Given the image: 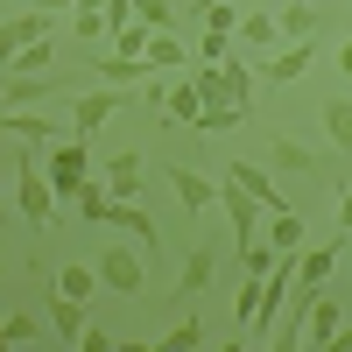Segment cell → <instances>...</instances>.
<instances>
[{"label": "cell", "instance_id": "obj_34", "mask_svg": "<svg viewBox=\"0 0 352 352\" xmlns=\"http://www.w3.org/2000/svg\"><path fill=\"white\" fill-rule=\"evenodd\" d=\"M338 71H345V78H352V43H345V50H338Z\"/></svg>", "mask_w": 352, "mask_h": 352}, {"label": "cell", "instance_id": "obj_32", "mask_svg": "<svg viewBox=\"0 0 352 352\" xmlns=\"http://www.w3.org/2000/svg\"><path fill=\"white\" fill-rule=\"evenodd\" d=\"M134 8H141V21H148V28H169V0H134Z\"/></svg>", "mask_w": 352, "mask_h": 352}, {"label": "cell", "instance_id": "obj_19", "mask_svg": "<svg viewBox=\"0 0 352 352\" xmlns=\"http://www.w3.org/2000/svg\"><path fill=\"white\" fill-rule=\"evenodd\" d=\"M275 36H282V21H275L268 8H247V14H240V43H247V50H268Z\"/></svg>", "mask_w": 352, "mask_h": 352}, {"label": "cell", "instance_id": "obj_26", "mask_svg": "<svg viewBox=\"0 0 352 352\" xmlns=\"http://www.w3.org/2000/svg\"><path fill=\"white\" fill-rule=\"evenodd\" d=\"M268 240H275L282 254H296V247H303V219H296V212H275V219H268Z\"/></svg>", "mask_w": 352, "mask_h": 352}, {"label": "cell", "instance_id": "obj_20", "mask_svg": "<svg viewBox=\"0 0 352 352\" xmlns=\"http://www.w3.org/2000/svg\"><path fill=\"white\" fill-rule=\"evenodd\" d=\"M303 331H310V345H331V338L345 331V324H338V303H331V296H317V303H310V324H303Z\"/></svg>", "mask_w": 352, "mask_h": 352}, {"label": "cell", "instance_id": "obj_30", "mask_svg": "<svg viewBox=\"0 0 352 352\" xmlns=\"http://www.w3.org/2000/svg\"><path fill=\"white\" fill-rule=\"evenodd\" d=\"M43 64H50V36L28 43V50H8V71H43Z\"/></svg>", "mask_w": 352, "mask_h": 352}, {"label": "cell", "instance_id": "obj_5", "mask_svg": "<svg viewBox=\"0 0 352 352\" xmlns=\"http://www.w3.org/2000/svg\"><path fill=\"white\" fill-rule=\"evenodd\" d=\"M310 64H317V43H289V50H275V56H261V78L268 85H296V78H310Z\"/></svg>", "mask_w": 352, "mask_h": 352}, {"label": "cell", "instance_id": "obj_9", "mask_svg": "<svg viewBox=\"0 0 352 352\" xmlns=\"http://www.w3.org/2000/svg\"><path fill=\"white\" fill-rule=\"evenodd\" d=\"M113 113H127V99H120V85H113V92H85V99H78V134L92 141V134H99V127L113 120Z\"/></svg>", "mask_w": 352, "mask_h": 352}, {"label": "cell", "instance_id": "obj_15", "mask_svg": "<svg viewBox=\"0 0 352 352\" xmlns=\"http://www.w3.org/2000/svg\"><path fill=\"white\" fill-rule=\"evenodd\" d=\"M50 289H64V296L92 303V289H106V282H99V261H71V268H56V282H50Z\"/></svg>", "mask_w": 352, "mask_h": 352}, {"label": "cell", "instance_id": "obj_18", "mask_svg": "<svg viewBox=\"0 0 352 352\" xmlns=\"http://www.w3.org/2000/svg\"><path fill=\"white\" fill-rule=\"evenodd\" d=\"M275 21H282V36H289V43H317V14L303 8V0H282Z\"/></svg>", "mask_w": 352, "mask_h": 352}, {"label": "cell", "instance_id": "obj_24", "mask_svg": "<svg viewBox=\"0 0 352 352\" xmlns=\"http://www.w3.org/2000/svg\"><path fill=\"white\" fill-rule=\"evenodd\" d=\"M148 64H155V71H184L190 56H184V43H176L169 28H155V43H148Z\"/></svg>", "mask_w": 352, "mask_h": 352}, {"label": "cell", "instance_id": "obj_13", "mask_svg": "<svg viewBox=\"0 0 352 352\" xmlns=\"http://www.w3.org/2000/svg\"><path fill=\"white\" fill-rule=\"evenodd\" d=\"M50 324H56V338H64V345H85V331H92V324H85V303L64 296V289L50 296Z\"/></svg>", "mask_w": 352, "mask_h": 352}, {"label": "cell", "instance_id": "obj_8", "mask_svg": "<svg viewBox=\"0 0 352 352\" xmlns=\"http://www.w3.org/2000/svg\"><path fill=\"white\" fill-rule=\"evenodd\" d=\"M106 226H120V232H134V240H141V254H162V232H155V219H148V204H113V219Z\"/></svg>", "mask_w": 352, "mask_h": 352}, {"label": "cell", "instance_id": "obj_25", "mask_svg": "<svg viewBox=\"0 0 352 352\" xmlns=\"http://www.w3.org/2000/svg\"><path fill=\"white\" fill-rule=\"evenodd\" d=\"M148 64H134V56H92V78H106V85H134Z\"/></svg>", "mask_w": 352, "mask_h": 352}, {"label": "cell", "instance_id": "obj_6", "mask_svg": "<svg viewBox=\"0 0 352 352\" xmlns=\"http://www.w3.org/2000/svg\"><path fill=\"white\" fill-rule=\"evenodd\" d=\"M169 184H176V197H184V212H212L219 204V184L197 162H169Z\"/></svg>", "mask_w": 352, "mask_h": 352}, {"label": "cell", "instance_id": "obj_16", "mask_svg": "<svg viewBox=\"0 0 352 352\" xmlns=\"http://www.w3.org/2000/svg\"><path fill=\"white\" fill-rule=\"evenodd\" d=\"M345 240H352V232H338L331 247H310V254H303V289H324V275L338 268V254H345Z\"/></svg>", "mask_w": 352, "mask_h": 352}, {"label": "cell", "instance_id": "obj_28", "mask_svg": "<svg viewBox=\"0 0 352 352\" xmlns=\"http://www.w3.org/2000/svg\"><path fill=\"white\" fill-rule=\"evenodd\" d=\"M226 64V85H232V99L240 106H254V71H247V56H219Z\"/></svg>", "mask_w": 352, "mask_h": 352}, {"label": "cell", "instance_id": "obj_22", "mask_svg": "<svg viewBox=\"0 0 352 352\" xmlns=\"http://www.w3.org/2000/svg\"><path fill=\"white\" fill-rule=\"evenodd\" d=\"M56 85L50 78H28V71H8V106H36V99H50Z\"/></svg>", "mask_w": 352, "mask_h": 352}, {"label": "cell", "instance_id": "obj_23", "mask_svg": "<svg viewBox=\"0 0 352 352\" xmlns=\"http://www.w3.org/2000/svg\"><path fill=\"white\" fill-rule=\"evenodd\" d=\"M282 169H296V176H310V169H324V162H317L310 148H303V141H289V134H275V148H268Z\"/></svg>", "mask_w": 352, "mask_h": 352}, {"label": "cell", "instance_id": "obj_12", "mask_svg": "<svg viewBox=\"0 0 352 352\" xmlns=\"http://www.w3.org/2000/svg\"><path fill=\"white\" fill-rule=\"evenodd\" d=\"M212 268H219V254H212V247H190V261H184V282H176V303H197L204 289H212Z\"/></svg>", "mask_w": 352, "mask_h": 352}, {"label": "cell", "instance_id": "obj_4", "mask_svg": "<svg viewBox=\"0 0 352 352\" xmlns=\"http://www.w3.org/2000/svg\"><path fill=\"white\" fill-rule=\"evenodd\" d=\"M219 204H226V219H232V232H240V247H254V240H268V219H261V212H268V204H261L247 184H232V176H226V190H219Z\"/></svg>", "mask_w": 352, "mask_h": 352}, {"label": "cell", "instance_id": "obj_27", "mask_svg": "<svg viewBox=\"0 0 352 352\" xmlns=\"http://www.w3.org/2000/svg\"><path fill=\"white\" fill-rule=\"evenodd\" d=\"M148 43L155 36H141V28H113V56H134V64H148ZM155 71V64H148Z\"/></svg>", "mask_w": 352, "mask_h": 352}, {"label": "cell", "instance_id": "obj_3", "mask_svg": "<svg viewBox=\"0 0 352 352\" xmlns=\"http://www.w3.org/2000/svg\"><path fill=\"white\" fill-rule=\"evenodd\" d=\"M50 184H56V197H78L85 184H92V141H64V148H50Z\"/></svg>", "mask_w": 352, "mask_h": 352}, {"label": "cell", "instance_id": "obj_21", "mask_svg": "<svg viewBox=\"0 0 352 352\" xmlns=\"http://www.w3.org/2000/svg\"><path fill=\"white\" fill-rule=\"evenodd\" d=\"M324 134H331L338 155H352V99H331L324 106Z\"/></svg>", "mask_w": 352, "mask_h": 352}, {"label": "cell", "instance_id": "obj_7", "mask_svg": "<svg viewBox=\"0 0 352 352\" xmlns=\"http://www.w3.org/2000/svg\"><path fill=\"white\" fill-rule=\"evenodd\" d=\"M169 127H204V92H197V78H169V113H162Z\"/></svg>", "mask_w": 352, "mask_h": 352}, {"label": "cell", "instance_id": "obj_11", "mask_svg": "<svg viewBox=\"0 0 352 352\" xmlns=\"http://www.w3.org/2000/svg\"><path fill=\"white\" fill-rule=\"evenodd\" d=\"M50 21H56V8H28V14H8V28H0V36H8V50H28V43H43L50 36Z\"/></svg>", "mask_w": 352, "mask_h": 352}, {"label": "cell", "instance_id": "obj_10", "mask_svg": "<svg viewBox=\"0 0 352 352\" xmlns=\"http://www.w3.org/2000/svg\"><path fill=\"white\" fill-rule=\"evenodd\" d=\"M226 176H232V184H247V190H254L261 204H268V219H275V212H289V197L275 190V176L261 169V162H226Z\"/></svg>", "mask_w": 352, "mask_h": 352}, {"label": "cell", "instance_id": "obj_33", "mask_svg": "<svg viewBox=\"0 0 352 352\" xmlns=\"http://www.w3.org/2000/svg\"><path fill=\"white\" fill-rule=\"evenodd\" d=\"M338 232H352V176H338Z\"/></svg>", "mask_w": 352, "mask_h": 352}, {"label": "cell", "instance_id": "obj_31", "mask_svg": "<svg viewBox=\"0 0 352 352\" xmlns=\"http://www.w3.org/2000/svg\"><path fill=\"white\" fill-rule=\"evenodd\" d=\"M36 338H43V331H36V317L14 310V317H8V345H36Z\"/></svg>", "mask_w": 352, "mask_h": 352}, {"label": "cell", "instance_id": "obj_29", "mask_svg": "<svg viewBox=\"0 0 352 352\" xmlns=\"http://www.w3.org/2000/svg\"><path fill=\"white\" fill-rule=\"evenodd\" d=\"M155 345H169V352H190V345H204V324H190V317H184V324H169Z\"/></svg>", "mask_w": 352, "mask_h": 352}, {"label": "cell", "instance_id": "obj_2", "mask_svg": "<svg viewBox=\"0 0 352 352\" xmlns=\"http://www.w3.org/2000/svg\"><path fill=\"white\" fill-rule=\"evenodd\" d=\"M92 261H99V282L113 289V296H141V282H148V275H141V261H148V254H134V247H120V240H106Z\"/></svg>", "mask_w": 352, "mask_h": 352}, {"label": "cell", "instance_id": "obj_17", "mask_svg": "<svg viewBox=\"0 0 352 352\" xmlns=\"http://www.w3.org/2000/svg\"><path fill=\"white\" fill-rule=\"evenodd\" d=\"M0 127H8L14 141H28V148H43V141H50V120H43V113H21V106L0 113Z\"/></svg>", "mask_w": 352, "mask_h": 352}, {"label": "cell", "instance_id": "obj_14", "mask_svg": "<svg viewBox=\"0 0 352 352\" xmlns=\"http://www.w3.org/2000/svg\"><path fill=\"white\" fill-rule=\"evenodd\" d=\"M106 190H113V204H134L141 197V155H113L106 162Z\"/></svg>", "mask_w": 352, "mask_h": 352}, {"label": "cell", "instance_id": "obj_1", "mask_svg": "<svg viewBox=\"0 0 352 352\" xmlns=\"http://www.w3.org/2000/svg\"><path fill=\"white\" fill-rule=\"evenodd\" d=\"M14 204H21L28 232H50V219H56V184H50V162H36V155H21V162H14Z\"/></svg>", "mask_w": 352, "mask_h": 352}]
</instances>
